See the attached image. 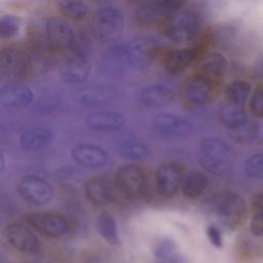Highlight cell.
I'll return each instance as SVG.
<instances>
[{
	"instance_id": "1",
	"label": "cell",
	"mask_w": 263,
	"mask_h": 263,
	"mask_svg": "<svg viewBox=\"0 0 263 263\" xmlns=\"http://www.w3.org/2000/svg\"><path fill=\"white\" fill-rule=\"evenodd\" d=\"M196 156L199 165L216 176L225 175L230 170L233 160L230 146L217 138L203 139L198 145Z\"/></svg>"
},
{
	"instance_id": "2",
	"label": "cell",
	"mask_w": 263,
	"mask_h": 263,
	"mask_svg": "<svg viewBox=\"0 0 263 263\" xmlns=\"http://www.w3.org/2000/svg\"><path fill=\"white\" fill-rule=\"evenodd\" d=\"M115 184L121 193L127 198L140 199L148 195L149 178L146 171L135 163H126L118 167Z\"/></svg>"
},
{
	"instance_id": "3",
	"label": "cell",
	"mask_w": 263,
	"mask_h": 263,
	"mask_svg": "<svg viewBox=\"0 0 263 263\" xmlns=\"http://www.w3.org/2000/svg\"><path fill=\"white\" fill-rule=\"evenodd\" d=\"M124 15L115 6L99 8L91 21V33L101 42L116 41L124 29Z\"/></svg>"
},
{
	"instance_id": "4",
	"label": "cell",
	"mask_w": 263,
	"mask_h": 263,
	"mask_svg": "<svg viewBox=\"0 0 263 263\" xmlns=\"http://www.w3.org/2000/svg\"><path fill=\"white\" fill-rule=\"evenodd\" d=\"M142 65L134 41L111 45L102 57V68L110 74H122Z\"/></svg>"
},
{
	"instance_id": "5",
	"label": "cell",
	"mask_w": 263,
	"mask_h": 263,
	"mask_svg": "<svg viewBox=\"0 0 263 263\" xmlns=\"http://www.w3.org/2000/svg\"><path fill=\"white\" fill-rule=\"evenodd\" d=\"M209 209L222 223L233 226L242 218L246 212V202L235 192H220L209 199Z\"/></svg>"
},
{
	"instance_id": "6",
	"label": "cell",
	"mask_w": 263,
	"mask_h": 263,
	"mask_svg": "<svg viewBox=\"0 0 263 263\" xmlns=\"http://www.w3.org/2000/svg\"><path fill=\"white\" fill-rule=\"evenodd\" d=\"M17 192L24 201L37 206L48 204L54 195L51 184L36 175L23 177L17 183Z\"/></svg>"
},
{
	"instance_id": "7",
	"label": "cell",
	"mask_w": 263,
	"mask_h": 263,
	"mask_svg": "<svg viewBox=\"0 0 263 263\" xmlns=\"http://www.w3.org/2000/svg\"><path fill=\"white\" fill-rule=\"evenodd\" d=\"M26 221L34 230L50 238L61 237L68 233L71 228L69 219L65 215L58 213L41 212L31 214L27 216Z\"/></svg>"
},
{
	"instance_id": "8",
	"label": "cell",
	"mask_w": 263,
	"mask_h": 263,
	"mask_svg": "<svg viewBox=\"0 0 263 263\" xmlns=\"http://www.w3.org/2000/svg\"><path fill=\"white\" fill-rule=\"evenodd\" d=\"M198 17L188 11L174 14L167 22L164 33L165 36L175 43H187L193 40L199 32Z\"/></svg>"
},
{
	"instance_id": "9",
	"label": "cell",
	"mask_w": 263,
	"mask_h": 263,
	"mask_svg": "<svg viewBox=\"0 0 263 263\" xmlns=\"http://www.w3.org/2000/svg\"><path fill=\"white\" fill-rule=\"evenodd\" d=\"M71 50V54L60 67V74L65 83L77 84L83 82L88 77L91 64L82 48L74 46Z\"/></svg>"
},
{
	"instance_id": "10",
	"label": "cell",
	"mask_w": 263,
	"mask_h": 263,
	"mask_svg": "<svg viewBox=\"0 0 263 263\" xmlns=\"http://www.w3.org/2000/svg\"><path fill=\"white\" fill-rule=\"evenodd\" d=\"M184 0H147L137 10L140 23L155 24L172 17L182 7Z\"/></svg>"
},
{
	"instance_id": "11",
	"label": "cell",
	"mask_w": 263,
	"mask_h": 263,
	"mask_svg": "<svg viewBox=\"0 0 263 263\" xmlns=\"http://www.w3.org/2000/svg\"><path fill=\"white\" fill-rule=\"evenodd\" d=\"M182 165L177 162L161 163L155 172V187L158 194L165 198L176 195L184 177Z\"/></svg>"
},
{
	"instance_id": "12",
	"label": "cell",
	"mask_w": 263,
	"mask_h": 263,
	"mask_svg": "<svg viewBox=\"0 0 263 263\" xmlns=\"http://www.w3.org/2000/svg\"><path fill=\"white\" fill-rule=\"evenodd\" d=\"M5 240L14 249L24 253H33L39 249V239L33 228L22 223H10L3 228Z\"/></svg>"
},
{
	"instance_id": "13",
	"label": "cell",
	"mask_w": 263,
	"mask_h": 263,
	"mask_svg": "<svg viewBox=\"0 0 263 263\" xmlns=\"http://www.w3.org/2000/svg\"><path fill=\"white\" fill-rule=\"evenodd\" d=\"M45 33L50 45L57 49H72L76 45V35L73 28L59 16L48 18Z\"/></svg>"
},
{
	"instance_id": "14",
	"label": "cell",
	"mask_w": 263,
	"mask_h": 263,
	"mask_svg": "<svg viewBox=\"0 0 263 263\" xmlns=\"http://www.w3.org/2000/svg\"><path fill=\"white\" fill-rule=\"evenodd\" d=\"M153 127L159 135L171 139L187 137L193 129L189 120L172 113H159L154 116Z\"/></svg>"
},
{
	"instance_id": "15",
	"label": "cell",
	"mask_w": 263,
	"mask_h": 263,
	"mask_svg": "<svg viewBox=\"0 0 263 263\" xmlns=\"http://www.w3.org/2000/svg\"><path fill=\"white\" fill-rule=\"evenodd\" d=\"M84 193L90 203L97 206H103L112 202L120 192L115 181L110 182L104 177H95L85 183Z\"/></svg>"
},
{
	"instance_id": "16",
	"label": "cell",
	"mask_w": 263,
	"mask_h": 263,
	"mask_svg": "<svg viewBox=\"0 0 263 263\" xmlns=\"http://www.w3.org/2000/svg\"><path fill=\"white\" fill-rule=\"evenodd\" d=\"M174 98L173 88L162 82H154L141 87L136 93V101L140 106L156 108L166 105Z\"/></svg>"
},
{
	"instance_id": "17",
	"label": "cell",
	"mask_w": 263,
	"mask_h": 263,
	"mask_svg": "<svg viewBox=\"0 0 263 263\" xmlns=\"http://www.w3.org/2000/svg\"><path fill=\"white\" fill-rule=\"evenodd\" d=\"M70 154L78 165L88 168L104 166L109 160L107 151L93 144H77L71 148Z\"/></svg>"
},
{
	"instance_id": "18",
	"label": "cell",
	"mask_w": 263,
	"mask_h": 263,
	"mask_svg": "<svg viewBox=\"0 0 263 263\" xmlns=\"http://www.w3.org/2000/svg\"><path fill=\"white\" fill-rule=\"evenodd\" d=\"M85 124L91 130L109 133L120 129L125 124V117L118 112L98 111L86 116Z\"/></svg>"
},
{
	"instance_id": "19",
	"label": "cell",
	"mask_w": 263,
	"mask_h": 263,
	"mask_svg": "<svg viewBox=\"0 0 263 263\" xmlns=\"http://www.w3.org/2000/svg\"><path fill=\"white\" fill-rule=\"evenodd\" d=\"M212 92V86L210 79L202 76H194L188 79L183 85L182 93L185 101L191 105H203L205 104Z\"/></svg>"
},
{
	"instance_id": "20",
	"label": "cell",
	"mask_w": 263,
	"mask_h": 263,
	"mask_svg": "<svg viewBox=\"0 0 263 263\" xmlns=\"http://www.w3.org/2000/svg\"><path fill=\"white\" fill-rule=\"evenodd\" d=\"M54 140V133L46 127H32L20 137V145L26 151H39L49 147Z\"/></svg>"
},
{
	"instance_id": "21",
	"label": "cell",
	"mask_w": 263,
	"mask_h": 263,
	"mask_svg": "<svg viewBox=\"0 0 263 263\" xmlns=\"http://www.w3.org/2000/svg\"><path fill=\"white\" fill-rule=\"evenodd\" d=\"M34 99L33 90L21 83L6 85L0 91V103L5 107H25Z\"/></svg>"
},
{
	"instance_id": "22",
	"label": "cell",
	"mask_w": 263,
	"mask_h": 263,
	"mask_svg": "<svg viewBox=\"0 0 263 263\" xmlns=\"http://www.w3.org/2000/svg\"><path fill=\"white\" fill-rule=\"evenodd\" d=\"M197 57L196 48H181L170 52L164 60V68L167 72L176 74L186 69Z\"/></svg>"
},
{
	"instance_id": "23",
	"label": "cell",
	"mask_w": 263,
	"mask_h": 263,
	"mask_svg": "<svg viewBox=\"0 0 263 263\" xmlns=\"http://www.w3.org/2000/svg\"><path fill=\"white\" fill-rule=\"evenodd\" d=\"M25 70V62L22 57L11 48H5L0 53V71L2 76L17 78Z\"/></svg>"
},
{
	"instance_id": "24",
	"label": "cell",
	"mask_w": 263,
	"mask_h": 263,
	"mask_svg": "<svg viewBox=\"0 0 263 263\" xmlns=\"http://www.w3.org/2000/svg\"><path fill=\"white\" fill-rule=\"evenodd\" d=\"M208 183V178L202 173L190 172L184 175L180 190L185 197L196 198L206 189Z\"/></svg>"
},
{
	"instance_id": "25",
	"label": "cell",
	"mask_w": 263,
	"mask_h": 263,
	"mask_svg": "<svg viewBox=\"0 0 263 263\" xmlns=\"http://www.w3.org/2000/svg\"><path fill=\"white\" fill-rule=\"evenodd\" d=\"M227 60L221 52H211L206 54L199 63L198 69L200 75L212 78L219 77L227 70Z\"/></svg>"
},
{
	"instance_id": "26",
	"label": "cell",
	"mask_w": 263,
	"mask_h": 263,
	"mask_svg": "<svg viewBox=\"0 0 263 263\" xmlns=\"http://www.w3.org/2000/svg\"><path fill=\"white\" fill-rule=\"evenodd\" d=\"M118 154L128 160H143L150 155V148L143 142L125 139L117 143Z\"/></svg>"
},
{
	"instance_id": "27",
	"label": "cell",
	"mask_w": 263,
	"mask_h": 263,
	"mask_svg": "<svg viewBox=\"0 0 263 263\" xmlns=\"http://www.w3.org/2000/svg\"><path fill=\"white\" fill-rule=\"evenodd\" d=\"M153 254L157 263H186V260L177 252L175 241L170 238L157 242Z\"/></svg>"
},
{
	"instance_id": "28",
	"label": "cell",
	"mask_w": 263,
	"mask_h": 263,
	"mask_svg": "<svg viewBox=\"0 0 263 263\" xmlns=\"http://www.w3.org/2000/svg\"><path fill=\"white\" fill-rule=\"evenodd\" d=\"M220 119L226 129H231L241 125L249 118L240 105L228 102L220 110Z\"/></svg>"
},
{
	"instance_id": "29",
	"label": "cell",
	"mask_w": 263,
	"mask_h": 263,
	"mask_svg": "<svg viewBox=\"0 0 263 263\" xmlns=\"http://www.w3.org/2000/svg\"><path fill=\"white\" fill-rule=\"evenodd\" d=\"M97 229L105 241L110 245L119 243V232L117 222L108 213H102L97 220Z\"/></svg>"
},
{
	"instance_id": "30",
	"label": "cell",
	"mask_w": 263,
	"mask_h": 263,
	"mask_svg": "<svg viewBox=\"0 0 263 263\" xmlns=\"http://www.w3.org/2000/svg\"><path fill=\"white\" fill-rule=\"evenodd\" d=\"M227 133L229 137L237 144L249 145L257 139L259 134V125L256 121L248 119L241 125L227 129Z\"/></svg>"
},
{
	"instance_id": "31",
	"label": "cell",
	"mask_w": 263,
	"mask_h": 263,
	"mask_svg": "<svg viewBox=\"0 0 263 263\" xmlns=\"http://www.w3.org/2000/svg\"><path fill=\"white\" fill-rule=\"evenodd\" d=\"M251 95V85L245 80L232 81L225 88V97L229 103L242 106Z\"/></svg>"
},
{
	"instance_id": "32",
	"label": "cell",
	"mask_w": 263,
	"mask_h": 263,
	"mask_svg": "<svg viewBox=\"0 0 263 263\" xmlns=\"http://www.w3.org/2000/svg\"><path fill=\"white\" fill-rule=\"evenodd\" d=\"M108 99V91L104 88L89 87L77 90L73 95V100L80 105H98Z\"/></svg>"
},
{
	"instance_id": "33",
	"label": "cell",
	"mask_w": 263,
	"mask_h": 263,
	"mask_svg": "<svg viewBox=\"0 0 263 263\" xmlns=\"http://www.w3.org/2000/svg\"><path fill=\"white\" fill-rule=\"evenodd\" d=\"M61 11L73 18H82L88 13V6L83 0H57Z\"/></svg>"
},
{
	"instance_id": "34",
	"label": "cell",
	"mask_w": 263,
	"mask_h": 263,
	"mask_svg": "<svg viewBox=\"0 0 263 263\" xmlns=\"http://www.w3.org/2000/svg\"><path fill=\"white\" fill-rule=\"evenodd\" d=\"M21 29V20L13 14H5L0 20V35L9 39L17 35Z\"/></svg>"
},
{
	"instance_id": "35",
	"label": "cell",
	"mask_w": 263,
	"mask_h": 263,
	"mask_svg": "<svg viewBox=\"0 0 263 263\" xmlns=\"http://www.w3.org/2000/svg\"><path fill=\"white\" fill-rule=\"evenodd\" d=\"M247 176L253 179H263V153L248 157L243 164Z\"/></svg>"
},
{
	"instance_id": "36",
	"label": "cell",
	"mask_w": 263,
	"mask_h": 263,
	"mask_svg": "<svg viewBox=\"0 0 263 263\" xmlns=\"http://www.w3.org/2000/svg\"><path fill=\"white\" fill-rule=\"evenodd\" d=\"M250 108L253 114L263 117V86L254 91L250 101Z\"/></svg>"
},
{
	"instance_id": "37",
	"label": "cell",
	"mask_w": 263,
	"mask_h": 263,
	"mask_svg": "<svg viewBox=\"0 0 263 263\" xmlns=\"http://www.w3.org/2000/svg\"><path fill=\"white\" fill-rule=\"evenodd\" d=\"M251 232L258 237H263V209L255 210L250 222Z\"/></svg>"
},
{
	"instance_id": "38",
	"label": "cell",
	"mask_w": 263,
	"mask_h": 263,
	"mask_svg": "<svg viewBox=\"0 0 263 263\" xmlns=\"http://www.w3.org/2000/svg\"><path fill=\"white\" fill-rule=\"evenodd\" d=\"M206 235L209 237V240L211 241V243L216 247V248H221L223 246V238H222V234L221 231L219 230L218 227L214 226V225H210L206 228Z\"/></svg>"
},
{
	"instance_id": "39",
	"label": "cell",
	"mask_w": 263,
	"mask_h": 263,
	"mask_svg": "<svg viewBox=\"0 0 263 263\" xmlns=\"http://www.w3.org/2000/svg\"><path fill=\"white\" fill-rule=\"evenodd\" d=\"M252 74L256 80L263 81V58L258 59L252 67Z\"/></svg>"
},
{
	"instance_id": "40",
	"label": "cell",
	"mask_w": 263,
	"mask_h": 263,
	"mask_svg": "<svg viewBox=\"0 0 263 263\" xmlns=\"http://www.w3.org/2000/svg\"><path fill=\"white\" fill-rule=\"evenodd\" d=\"M5 170V165H4V155L1 154V173H3Z\"/></svg>"
},
{
	"instance_id": "41",
	"label": "cell",
	"mask_w": 263,
	"mask_h": 263,
	"mask_svg": "<svg viewBox=\"0 0 263 263\" xmlns=\"http://www.w3.org/2000/svg\"><path fill=\"white\" fill-rule=\"evenodd\" d=\"M92 1H105V0H92Z\"/></svg>"
},
{
	"instance_id": "42",
	"label": "cell",
	"mask_w": 263,
	"mask_h": 263,
	"mask_svg": "<svg viewBox=\"0 0 263 263\" xmlns=\"http://www.w3.org/2000/svg\"><path fill=\"white\" fill-rule=\"evenodd\" d=\"M11 263H16V262H11Z\"/></svg>"
}]
</instances>
